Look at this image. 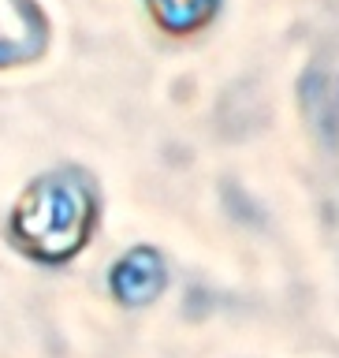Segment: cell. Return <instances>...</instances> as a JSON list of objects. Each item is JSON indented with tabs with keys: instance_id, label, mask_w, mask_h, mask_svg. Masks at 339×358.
<instances>
[{
	"instance_id": "3",
	"label": "cell",
	"mask_w": 339,
	"mask_h": 358,
	"mask_svg": "<svg viewBox=\"0 0 339 358\" xmlns=\"http://www.w3.org/2000/svg\"><path fill=\"white\" fill-rule=\"evenodd\" d=\"M127 276L134 280V284H142V273H138V268H134V265H127V268H123V273H120V280H127ZM153 280H161V268H157V265L150 268V280H145V287H131V299H145V295H150V291L157 287Z\"/></svg>"
},
{
	"instance_id": "2",
	"label": "cell",
	"mask_w": 339,
	"mask_h": 358,
	"mask_svg": "<svg viewBox=\"0 0 339 358\" xmlns=\"http://www.w3.org/2000/svg\"><path fill=\"white\" fill-rule=\"evenodd\" d=\"M168 27H194L212 11L217 0H153Z\"/></svg>"
},
{
	"instance_id": "1",
	"label": "cell",
	"mask_w": 339,
	"mask_h": 358,
	"mask_svg": "<svg viewBox=\"0 0 339 358\" xmlns=\"http://www.w3.org/2000/svg\"><path fill=\"white\" fill-rule=\"evenodd\" d=\"M89 220V198L75 179H49L34 190L22 206V231L41 246L45 254H64L82 243Z\"/></svg>"
}]
</instances>
